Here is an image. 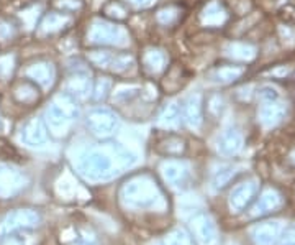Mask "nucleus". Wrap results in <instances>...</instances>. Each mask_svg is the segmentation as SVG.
I'll return each instance as SVG.
<instances>
[{"label":"nucleus","instance_id":"30","mask_svg":"<svg viewBox=\"0 0 295 245\" xmlns=\"http://www.w3.org/2000/svg\"><path fill=\"white\" fill-rule=\"evenodd\" d=\"M174 239H171L169 245H189V239L185 237V234L177 232L176 236H173Z\"/></svg>","mask_w":295,"mask_h":245},{"label":"nucleus","instance_id":"19","mask_svg":"<svg viewBox=\"0 0 295 245\" xmlns=\"http://www.w3.org/2000/svg\"><path fill=\"white\" fill-rule=\"evenodd\" d=\"M195 229L198 234V239L203 244H210L215 241V227H213L212 221L207 216H202L200 219L195 222Z\"/></svg>","mask_w":295,"mask_h":245},{"label":"nucleus","instance_id":"10","mask_svg":"<svg viewBox=\"0 0 295 245\" xmlns=\"http://www.w3.org/2000/svg\"><path fill=\"white\" fill-rule=\"evenodd\" d=\"M256 193H257L256 181H248V183L239 184L238 188H235V191L232 193V198H230V206H232V209L235 207L236 212L243 211L244 207L253 201Z\"/></svg>","mask_w":295,"mask_h":245},{"label":"nucleus","instance_id":"12","mask_svg":"<svg viewBox=\"0 0 295 245\" xmlns=\"http://www.w3.org/2000/svg\"><path fill=\"white\" fill-rule=\"evenodd\" d=\"M182 117H184V120L192 127H198L202 124L203 104H202L200 95L194 94L185 100V104L182 105Z\"/></svg>","mask_w":295,"mask_h":245},{"label":"nucleus","instance_id":"11","mask_svg":"<svg viewBox=\"0 0 295 245\" xmlns=\"http://www.w3.org/2000/svg\"><path fill=\"white\" fill-rule=\"evenodd\" d=\"M241 147H243V135L238 129H233V127L223 130V134L218 138V150L223 155H235L241 150Z\"/></svg>","mask_w":295,"mask_h":245},{"label":"nucleus","instance_id":"23","mask_svg":"<svg viewBox=\"0 0 295 245\" xmlns=\"http://www.w3.org/2000/svg\"><path fill=\"white\" fill-rule=\"evenodd\" d=\"M180 119H182V105L171 104L169 107L164 110V114L161 115V124L168 127H176L180 124Z\"/></svg>","mask_w":295,"mask_h":245},{"label":"nucleus","instance_id":"21","mask_svg":"<svg viewBox=\"0 0 295 245\" xmlns=\"http://www.w3.org/2000/svg\"><path fill=\"white\" fill-rule=\"evenodd\" d=\"M256 50L251 45L246 43H232L228 46V56L235 58V60H241V61H249L251 58H254Z\"/></svg>","mask_w":295,"mask_h":245},{"label":"nucleus","instance_id":"3","mask_svg":"<svg viewBox=\"0 0 295 245\" xmlns=\"http://www.w3.org/2000/svg\"><path fill=\"white\" fill-rule=\"evenodd\" d=\"M125 199L133 206H148L158 199V188L148 178H136L125 186Z\"/></svg>","mask_w":295,"mask_h":245},{"label":"nucleus","instance_id":"7","mask_svg":"<svg viewBox=\"0 0 295 245\" xmlns=\"http://www.w3.org/2000/svg\"><path fill=\"white\" fill-rule=\"evenodd\" d=\"M38 222V216L31 211H17L8 214L3 219V222L0 224V236H7V234H12L15 231H20V229L25 227H31Z\"/></svg>","mask_w":295,"mask_h":245},{"label":"nucleus","instance_id":"31","mask_svg":"<svg viewBox=\"0 0 295 245\" xmlns=\"http://www.w3.org/2000/svg\"><path fill=\"white\" fill-rule=\"evenodd\" d=\"M12 35V28L8 23H0V38H8Z\"/></svg>","mask_w":295,"mask_h":245},{"label":"nucleus","instance_id":"32","mask_svg":"<svg viewBox=\"0 0 295 245\" xmlns=\"http://www.w3.org/2000/svg\"><path fill=\"white\" fill-rule=\"evenodd\" d=\"M282 245H295V229H292V231L284 237Z\"/></svg>","mask_w":295,"mask_h":245},{"label":"nucleus","instance_id":"17","mask_svg":"<svg viewBox=\"0 0 295 245\" xmlns=\"http://www.w3.org/2000/svg\"><path fill=\"white\" fill-rule=\"evenodd\" d=\"M20 188V176L12 169L0 168V194H12Z\"/></svg>","mask_w":295,"mask_h":245},{"label":"nucleus","instance_id":"20","mask_svg":"<svg viewBox=\"0 0 295 245\" xmlns=\"http://www.w3.org/2000/svg\"><path fill=\"white\" fill-rule=\"evenodd\" d=\"M281 204V196H279L276 191H267V193L262 196L256 206V212L254 214H266V212H271L274 207Z\"/></svg>","mask_w":295,"mask_h":245},{"label":"nucleus","instance_id":"5","mask_svg":"<svg viewBox=\"0 0 295 245\" xmlns=\"http://www.w3.org/2000/svg\"><path fill=\"white\" fill-rule=\"evenodd\" d=\"M90 61L95 63L99 68L110 69L115 73H123L133 65V60L130 55L123 53H110V51H94L90 55Z\"/></svg>","mask_w":295,"mask_h":245},{"label":"nucleus","instance_id":"33","mask_svg":"<svg viewBox=\"0 0 295 245\" xmlns=\"http://www.w3.org/2000/svg\"><path fill=\"white\" fill-rule=\"evenodd\" d=\"M130 3L136 5V7H148L149 3L153 2V0H128Z\"/></svg>","mask_w":295,"mask_h":245},{"label":"nucleus","instance_id":"9","mask_svg":"<svg viewBox=\"0 0 295 245\" xmlns=\"http://www.w3.org/2000/svg\"><path fill=\"white\" fill-rule=\"evenodd\" d=\"M21 140L28 147H43L48 140L46 129L41 120H30L21 130Z\"/></svg>","mask_w":295,"mask_h":245},{"label":"nucleus","instance_id":"29","mask_svg":"<svg viewBox=\"0 0 295 245\" xmlns=\"http://www.w3.org/2000/svg\"><path fill=\"white\" fill-rule=\"evenodd\" d=\"M139 87H125V89H120L118 92L115 94V99L120 100V102H126V100H130L131 97H135L138 94Z\"/></svg>","mask_w":295,"mask_h":245},{"label":"nucleus","instance_id":"18","mask_svg":"<svg viewBox=\"0 0 295 245\" xmlns=\"http://www.w3.org/2000/svg\"><path fill=\"white\" fill-rule=\"evenodd\" d=\"M69 23V17H66L64 13H58V12H53L50 15H46L45 20H43L41 23V31H45V33H56V31L62 30L64 26Z\"/></svg>","mask_w":295,"mask_h":245},{"label":"nucleus","instance_id":"2","mask_svg":"<svg viewBox=\"0 0 295 245\" xmlns=\"http://www.w3.org/2000/svg\"><path fill=\"white\" fill-rule=\"evenodd\" d=\"M77 117V107L74 99L69 94L64 95V102H53L46 109V122L56 134H64L62 130L67 129V125Z\"/></svg>","mask_w":295,"mask_h":245},{"label":"nucleus","instance_id":"1","mask_svg":"<svg viewBox=\"0 0 295 245\" xmlns=\"http://www.w3.org/2000/svg\"><path fill=\"white\" fill-rule=\"evenodd\" d=\"M135 162L126 150L118 145H102L85 152L79 158V169L89 179H109L121 173Z\"/></svg>","mask_w":295,"mask_h":245},{"label":"nucleus","instance_id":"24","mask_svg":"<svg viewBox=\"0 0 295 245\" xmlns=\"http://www.w3.org/2000/svg\"><path fill=\"white\" fill-rule=\"evenodd\" d=\"M164 176L168 178L171 183H180L187 178V169L184 164L180 163H169L164 168Z\"/></svg>","mask_w":295,"mask_h":245},{"label":"nucleus","instance_id":"6","mask_svg":"<svg viewBox=\"0 0 295 245\" xmlns=\"http://www.w3.org/2000/svg\"><path fill=\"white\" fill-rule=\"evenodd\" d=\"M87 125L95 135H110L117 129L118 120L110 110L94 109L87 117Z\"/></svg>","mask_w":295,"mask_h":245},{"label":"nucleus","instance_id":"14","mask_svg":"<svg viewBox=\"0 0 295 245\" xmlns=\"http://www.w3.org/2000/svg\"><path fill=\"white\" fill-rule=\"evenodd\" d=\"M28 78L31 81H35L36 84H40V86L46 87L50 86L53 82V79H55V69H53L51 65H48V63H38V65H33L31 68H28Z\"/></svg>","mask_w":295,"mask_h":245},{"label":"nucleus","instance_id":"4","mask_svg":"<svg viewBox=\"0 0 295 245\" xmlns=\"http://www.w3.org/2000/svg\"><path fill=\"white\" fill-rule=\"evenodd\" d=\"M89 40L95 45H123L126 41V35L118 25L95 22L89 30Z\"/></svg>","mask_w":295,"mask_h":245},{"label":"nucleus","instance_id":"16","mask_svg":"<svg viewBox=\"0 0 295 245\" xmlns=\"http://www.w3.org/2000/svg\"><path fill=\"white\" fill-rule=\"evenodd\" d=\"M279 234L277 222H267L266 226L257 227L254 231V239L257 245H271L274 244Z\"/></svg>","mask_w":295,"mask_h":245},{"label":"nucleus","instance_id":"22","mask_svg":"<svg viewBox=\"0 0 295 245\" xmlns=\"http://www.w3.org/2000/svg\"><path fill=\"white\" fill-rule=\"evenodd\" d=\"M166 65V56L163 51L159 50H149L144 55V66H146L151 73H158L161 69H164Z\"/></svg>","mask_w":295,"mask_h":245},{"label":"nucleus","instance_id":"28","mask_svg":"<svg viewBox=\"0 0 295 245\" xmlns=\"http://www.w3.org/2000/svg\"><path fill=\"white\" fill-rule=\"evenodd\" d=\"M235 174V168L233 166H223L222 169H218V173H217V176H215V184L217 186H225V183L232 178Z\"/></svg>","mask_w":295,"mask_h":245},{"label":"nucleus","instance_id":"13","mask_svg":"<svg viewBox=\"0 0 295 245\" xmlns=\"http://www.w3.org/2000/svg\"><path fill=\"white\" fill-rule=\"evenodd\" d=\"M243 74H244V66L225 65V66L213 69L210 73V79L213 82H218V84H230V82H235L236 79H239Z\"/></svg>","mask_w":295,"mask_h":245},{"label":"nucleus","instance_id":"15","mask_svg":"<svg viewBox=\"0 0 295 245\" xmlns=\"http://www.w3.org/2000/svg\"><path fill=\"white\" fill-rule=\"evenodd\" d=\"M227 20V12L218 2L208 3L202 12V22L205 25H222Z\"/></svg>","mask_w":295,"mask_h":245},{"label":"nucleus","instance_id":"8","mask_svg":"<svg viewBox=\"0 0 295 245\" xmlns=\"http://www.w3.org/2000/svg\"><path fill=\"white\" fill-rule=\"evenodd\" d=\"M286 104L281 102V100H271V102H264L261 105L259 112H257V115H259V120L262 125L266 127H274L277 125L279 122L284 119V115H286Z\"/></svg>","mask_w":295,"mask_h":245},{"label":"nucleus","instance_id":"26","mask_svg":"<svg viewBox=\"0 0 295 245\" xmlns=\"http://www.w3.org/2000/svg\"><path fill=\"white\" fill-rule=\"evenodd\" d=\"M110 89H112V82L109 81L107 78H102L99 79L97 82H95V86H94V99H105L107 97V94L110 92Z\"/></svg>","mask_w":295,"mask_h":245},{"label":"nucleus","instance_id":"25","mask_svg":"<svg viewBox=\"0 0 295 245\" xmlns=\"http://www.w3.org/2000/svg\"><path fill=\"white\" fill-rule=\"evenodd\" d=\"M89 94V81L84 76L72 78V81L69 82V95L74 97H85Z\"/></svg>","mask_w":295,"mask_h":245},{"label":"nucleus","instance_id":"27","mask_svg":"<svg viewBox=\"0 0 295 245\" xmlns=\"http://www.w3.org/2000/svg\"><path fill=\"white\" fill-rule=\"evenodd\" d=\"M257 99H261L262 102H271V100L279 99V92L276 87L269 86V84H264V86L257 89Z\"/></svg>","mask_w":295,"mask_h":245}]
</instances>
